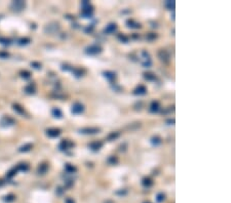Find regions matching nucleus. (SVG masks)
<instances>
[{"mask_svg":"<svg viewBox=\"0 0 231 203\" xmlns=\"http://www.w3.org/2000/svg\"><path fill=\"white\" fill-rule=\"evenodd\" d=\"M25 6H26V3L24 1H13L11 3V8L15 11H21L24 9Z\"/></svg>","mask_w":231,"mask_h":203,"instance_id":"nucleus-1","label":"nucleus"},{"mask_svg":"<svg viewBox=\"0 0 231 203\" xmlns=\"http://www.w3.org/2000/svg\"><path fill=\"white\" fill-rule=\"evenodd\" d=\"M80 133H84V135H95V133H98L100 131V128L98 127H84L81 128Z\"/></svg>","mask_w":231,"mask_h":203,"instance_id":"nucleus-2","label":"nucleus"},{"mask_svg":"<svg viewBox=\"0 0 231 203\" xmlns=\"http://www.w3.org/2000/svg\"><path fill=\"white\" fill-rule=\"evenodd\" d=\"M102 52V48L99 45H91L86 48V54H98Z\"/></svg>","mask_w":231,"mask_h":203,"instance_id":"nucleus-3","label":"nucleus"},{"mask_svg":"<svg viewBox=\"0 0 231 203\" xmlns=\"http://www.w3.org/2000/svg\"><path fill=\"white\" fill-rule=\"evenodd\" d=\"M83 110H84L83 105L80 103H75L72 106V112H73L74 114H80V113L83 112Z\"/></svg>","mask_w":231,"mask_h":203,"instance_id":"nucleus-4","label":"nucleus"},{"mask_svg":"<svg viewBox=\"0 0 231 203\" xmlns=\"http://www.w3.org/2000/svg\"><path fill=\"white\" fill-rule=\"evenodd\" d=\"M15 124V120L10 118L9 116H4V117L1 119V125L2 126H9V125Z\"/></svg>","mask_w":231,"mask_h":203,"instance_id":"nucleus-5","label":"nucleus"},{"mask_svg":"<svg viewBox=\"0 0 231 203\" xmlns=\"http://www.w3.org/2000/svg\"><path fill=\"white\" fill-rule=\"evenodd\" d=\"M46 133L48 137H59L60 133H61V130L59 128H48L46 130Z\"/></svg>","mask_w":231,"mask_h":203,"instance_id":"nucleus-6","label":"nucleus"},{"mask_svg":"<svg viewBox=\"0 0 231 203\" xmlns=\"http://www.w3.org/2000/svg\"><path fill=\"white\" fill-rule=\"evenodd\" d=\"M158 56H159V59L163 62H169V60H170V54H169V52H167V50H165V49H161V50L158 52Z\"/></svg>","mask_w":231,"mask_h":203,"instance_id":"nucleus-7","label":"nucleus"},{"mask_svg":"<svg viewBox=\"0 0 231 203\" xmlns=\"http://www.w3.org/2000/svg\"><path fill=\"white\" fill-rule=\"evenodd\" d=\"M116 29H117V27H116L115 24H109L107 27L105 28V30H104V32L106 33V34H112V33H114L116 31Z\"/></svg>","mask_w":231,"mask_h":203,"instance_id":"nucleus-8","label":"nucleus"},{"mask_svg":"<svg viewBox=\"0 0 231 203\" xmlns=\"http://www.w3.org/2000/svg\"><path fill=\"white\" fill-rule=\"evenodd\" d=\"M72 146H74L72 143H70L69 141H63V142L60 144V149L61 150H68V149H70V148L72 147Z\"/></svg>","mask_w":231,"mask_h":203,"instance_id":"nucleus-9","label":"nucleus"},{"mask_svg":"<svg viewBox=\"0 0 231 203\" xmlns=\"http://www.w3.org/2000/svg\"><path fill=\"white\" fill-rule=\"evenodd\" d=\"M103 147V143L102 142H93L89 145V148L93 151H97V150H100L101 148Z\"/></svg>","mask_w":231,"mask_h":203,"instance_id":"nucleus-10","label":"nucleus"},{"mask_svg":"<svg viewBox=\"0 0 231 203\" xmlns=\"http://www.w3.org/2000/svg\"><path fill=\"white\" fill-rule=\"evenodd\" d=\"M160 109V105L158 102H156V100H154V102H152L151 103V106H150V111L151 112H158Z\"/></svg>","mask_w":231,"mask_h":203,"instance_id":"nucleus-11","label":"nucleus"},{"mask_svg":"<svg viewBox=\"0 0 231 203\" xmlns=\"http://www.w3.org/2000/svg\"><path fill=\"white\" fill-rule=\"evenodd\" d=\"M146 91H147V89H146L145 86L140 85V86H139V87L136 88L135 93H136V94H145Z\"/></svg>","mask_w":231,"mask_h":203,"instance_id":"nucleus-12","label":"nucleus"},{"mask_svg":"<svg viewBox=\"0 0 231 203\" xmlns=\"http://www.w3.org/2000/svg\"><path fill=\"white\" fill-rule=\"evenodd\" d=\"M104 76H105L106 78L108 79V80L112 81L115 79V73H113V72H110V71H107V72H104Z\"/></svg>","mask_w":231,"mask_h":203,"instance_id":"nucleus-13","label":"nucleus"},{"mask_svg":"<svg viewBox=\"0 0 231 203\" xmlns=\"http://www.w3.org/2000/svg\"><path fill=\"white\" fill-rule=\"evenodd\" d=\"M52 115H54V117H57V118H62V116H63V113H62V111L60 110L59 108H54V110H52Z\"/></svg>","mask_w":231,"mask_h":203,"instance_id":"nucleus-14","label":"nucleus"},{"mask_svg":"<svg viewBox=\"0 0 231 203\" xmlns=\"http://www.w3.org/2000/svg\"><path fill=\"white\" fill-rule=\"evenodd\" d=\"M65 169H66V171L67 172H69V174H73V172H75V171L77 170L76 167H74L73 165H71V164H66Z\"/></svg>","mask_w":231,"mask_h":203,"instance_id":"nucleus-15","label":"nucleus"},{"mask_svg":"<svg viewBox=\"0 0 231 203\" xmlns=\"http://www.w3.org/2000/svg\"><path fill=\"white\" fill-rule=\"evenodd\" d=\"M31 149H32V145H31V144H26V145H24L23 147H21L19 151H20V152H28V151H30Z\"/></svg>","mask_w":231,"mask_h":203,"instance_id":"nucleus-16","label":"nucleus"},{"mask_svg":"<svg viewBox=\"0 0 231 203\" xmlns=\"http://www.w3.org/2000/svg\"><path fill=\"white\" fill-rule=\"evenodd\" d=\"M46 170H47V165H46V164H41V165L38 167V174H45V172H46Z\"/></svg>","mask_w":231,"mask_h":203,"instance_id":"nucleus-17","label":"nucleus"},{"mask_svg":"<svg viewBox=\"0 0 231 203\" xmlns=\"http://www.w3.org/2000/svg\"><path fill=\"white\" fill-rule=\"evenodd\" d=\"M128 27H130V28H140V24L136 23L135 21H133V20H128Z\"/></svg>","mask_w":231,"mask_h":203,"instance_id":"nucleus-18","label":"nucleus"},{"mask_svg":"<svg viewBox=\"0 0 231 203\" xmlns=\"http://www.w3.org/2000/svg\"><path fill=\"white\" fill-rule=\"evenodd\" d=\"M13 109H15V111H17V113H20V114H24V113H25L24 108H22L20 105H17V104L13 105Z\"/></svg>","mask_w":231,"mask_h":203,"instance_id":"nucleus-19","label":"nucleus"},{"mask_svg":"<svg viewBox=\"0 0 231 203\" xmlns=\"http://www.w3.org/2000/svg\"><path fill=\"white\" fill-rule=\"evenodd\" d=\"M25 91H26L27 93H34L35 88H34V86H32V84H30V85L25 87Z\"/></svg>","mask_w":231,"mask_h":203,"instance_id":"nucleus-20","label":"nucleus"},{"mask_svg":"<svg viewBox=\"0 0 231 203\" xmlns=\"http://www.w3.org/2000/svg\"><path fill=\"white\" fill-rule=\"evenodd\" d=\"M165 5L169 9H175V1H165Z\"/></svg>","mask_w":231,"mask_h":203,"instance_id":"nucleus-21","label":"nucleus"},{"mask_svg":"<svg viewBox=\"0 0 231 203\" xmlns=\"http://www.w3.org/2000/svg\"><path fill=\"white\" fill-rule=\"evenodd\" d=\"M152 180L151 179H149V178H146V179H144L143 180V185L144 186H147V187H150V186H152Z\"/></svg>","mask_w":231,"mask_h":203,"instance_id":"nucleus-22","label":"nucleus"},{"mask_svg":"<svg viewBox=\"0 0 231 203\" xmlns=\"http://www.w3.org/2000/svg\"><path fill=\"white\" fill-rule=\"evenodd\" d=\"M151 143H152L153 145H155V146H157V145H159L160 143H161V139H160L159 137H152Z\"/></svg>","mask_w":231,"mask_h":203,"instance_id":"nucleus-23","label":"nucleus"},{"mask_svg":"<svg viewBox=\"0 0 231 203\" xmlns=\"http://www.w3.org/2000/svg\"><path fill=\"white\" fill-rule=\"evenodd\" d=\"M0 43L3 44V45H8V44H10V40L7 39V38H3V37H0Z\"/></svg>","mask_w":231,"mask_h":203,"instance_id":"nucleus-24","label":"nucleus"},{"mask_svg":"<svg viewBox=\"0 0 231 203\" xmlns=\"http://www.w3.org/2000/svg\"><path fill=\"white\" fill-rule=\"evenodd\" d=\"M17 170H19V169H17V168H15H15H12L10 171H8L7 178H12V176H13L15 174H17Z\"/></svg>","mask_w":231,"mask_h":203,"instance_id":"nucleus-25","label":"nucleus"},{"mask_svg":"<svg viewBox=\"0 0 231 203\" xmlns=\"http://www.w3.org/2000/svg\"><path fill=\"white\" fill-rule=\"evenodd\" d=\"M144 75L147 80H155V75H153L152 73H145Z\"/></svg>","mask_w":231,"mask_h":203,"instance_id":"nucleus-26","label":"nucleus"},{"mask_svg":"<svg viewBox=\"0 0 231 203\" xmlns=\"http://www.w3.org/2000/svg\"><path fill=\"white\" fill-rule=\"evenodd\" d=\"M118 137H119V133H118V132H112V133L108 137V139L109 141H112V139H117Z\"/></svg>","mask_w":231,"mask_h":203,"instance_id":"nucleus-27","label":"nucleus"},{"mask_svg":"<svg viewBox=\"0 0 231 203\" xmlns=\"http://www.w3.org/2000/svg\"><path fill=\"white\" fill-rule=\"evenodd\" d=\"M29 42H30L29 38H22V39L19 40V44H21V45H25V44H28Z\"/></svg>","mask_w":231,"mask_h":203,"instance_id":"nucleus-28","label":"nucleus"},{"mask_svg":"<svg viewBox=\"0 0 231 203\" xmlns=\"http://www.w3.org/2000/svg\"><path fill=\"white\" fill-rule=\"evenodd\" d=\"M163 200H165V195H163L162 193H159L157 195V201L158 202H162Z\"/></svg>","mask_w":231,"mask_h":203,"instance_id":"nucleus-29","label":"nucleus"},{"mask_svg":"<svg viewBox=\"0 0 231 203\" xmlns=\"http://www.w3.org/2000/svg\"><path fill=\"white\" fill-rule=\"evenodd\" d=\"M118 38L121 40V41L123 42H128V38L126 36H124V35H118Z\"/></svg>","mask_w":231,"mask_h":203,"instance_id":"nucleus-30","label":"nucleus"},{"mask_svg":"<svg viewBox=\"0 0 231 203\" xmlns=\"http://www.w3.org/2000/svg\"><path fill=\"white\" fill-rule=\"evenodd\" d=\"M21 74H22V77H24V78H30V75H31L28 71L21 72Z\"/></svg>","mask_w":231,"mask_h":203,"instance_id":"nucleus-31","label":"nucleus"},{"mask_svg":"<svg viewBox=\"0 0 231 203\" xmlns=\"http://www.w3.org/2000/svg\"><path fill=\"white\" fill-rule=\"evenodd\" d=\"M17 169H21V170H27L28 166L26 165V164H21V165L17 166Z\"/></svg>","mask_w":231,"mask_h":203,"instance_id":"nucleus-32","label":"nucleus"},{"mask_svg":"<svg viewBox=\"0 0 231 203\" xmlns=\"http://www.w3.org/2000/svg\"><path fill=\"white\" fill-rule=\"evenodd\" d=\"M9 54L7 52H0V58H2V59H7Z\"/></svg>","mask_w":231,"mask_h":203,"instance_id":"nucleus-33","label":"nucleus"},{"mask_svg":"<svg viewBox=\"0 0 231 203\" xmlns=\"http://www.w3.org/2000/svg\"><path fill=\"white\" fill-rule=\"evenodd\" d=\"M5 200L6 201H13L15 200V196L13 195H8L5 197Z\"/></svg>","mask_w":231,"mask_h":203,"instance_id":"nucleus-34","label":"nucleus"},{"mask_svg":"<svg viewBox=\"0 0 231 203\" xmlns=\"http://www.w3.org/2000/svg\"><path fill=\"white\" fill-rule=\"evenodd\" d=\"M109 162H110V163H112V164H114V163H117V159H116L115 157H110V158H109Z\"/></svg>","mask_w":231,"mask_h":203,"instance_id":"nucleus-35","label":"nucleus"},{"mask_svg":"<svg viewBox=\"0 0 231 203\" xmlns=\"http://www.w3.org/2000/svg\"><path fill=\"white\" fill-rule=\"evenodd\" d=\"M31 65H32V66H34V68H36V69H40V68H41V65L38 64V63H35V62H33Z\"/></svg>","mask_w":231,"mask_h":203,"instance_id":"nucleus-36","label":"nucleus"},{"mask_svg":"<svg viewBox=\"0 0 231 203\" xmlns=\"http://www.w3.org/2000/svg\"><path fill=\"white\" fill-rule=\"evenodd\" d=\"M66 203H75V202L73 201V199L68 198V199H66Z\"/></svg>","mask_w":231,"mask_h":203,"instance_id":"nucleus-37","label":"nucleus"},{"mask_svg":"<svg viewBox=\"0 0 231 203\" xmlns=\"http://www.w3.org/2000/svg\"><path fill=\"white\" fill-rule=\"evenodd\" d=\"M155 37H156V35H149L148 38H151V39H152V38H155Z\"/></svg>","mask_w":231,"mask_h":203,"instance_id":"nucleus-38","label":"nucleus"},{"mask_svg":"<svg viewBox=\"0 0 231 203\" xmlns=\"http://www.w3.org/2000/svg\"><path fill=\"white\" fill-rule=\"evenodd\" d=\"M167 122H169V123H175V120L174 119H173V120H169Z\"/></svg>","mask_w":231,"mask_h":203,"instance_id":"nucleus-39","label":"nucleus"},{"mask_svg":"<svg viewBox=\"0 0 231 203\" xmlns=\"http://www.w3.org/2000/svg\"><path fill=\"white\" fill-rule=\"evenodd\" d=\"M145 203H150V202H145Z\"/></svg>","mask_w":231,"mask_h":203,"instance_id":"nucleus-40","label":"nucleus"}]
</instances>
